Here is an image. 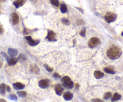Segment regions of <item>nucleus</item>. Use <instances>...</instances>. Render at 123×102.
Instances as JSON below:
<instances>
[{
	"label": "nucleus",
	"instance_id": "16",
	"mask_svg": "<svg viewBox=\"0 0 123 102\" xmlns=\"http://www.w3.org/2000/svg\"><path fill=\"white\" fill-rule=\"evenodd\" d=\"M6 91V85L5 84H1L0 85V94L5 96Z\"/></svg>",
	"mask_w": 123,
	"mask_h": 102
},
{
	"label": "nucleus",
	"instance_id": "17",
	"mask_svg": "<svg viewBox=\"0 0 123 102\" xmlns=\"http://www.w3.org/2000/svg\"><path fill=\"white\" fill-rule=\"evenodd\" d=\"M94 76H95V78L97 79H101V78H102L103 77L104 75H105L103 73L100 71H95L94 73Z\"/></svg>",
	"mask_w": 123,
	"mask_h": 102
},
{
	"label": "nucleus",
	"instance_id": "26",
	"mask_svg": "<svg viewBox=\"0 0 123 102\" xmlns=\"http://www.w3.org/2000/svg\"><path fill=\"white\" fill-rule=\"evenodd\" d=\"M44 67H45V69L47 71H49V72H51V71H53V68L50 67L48 66L47 64H44Z\"/></svg>",
	"mask_w": 123,
	"mask_h": 102
},
{
	"label": "nucleus",
	"instance_id": "24",
	"mask_svg": "<svg viewBox=\"0 0 123 102\" xmlns=\"http://www.w3.org/2000/svg\"><path fill=\"white\" fill-rule=\"evenodd\" d=\"M51 3L56 7L59 6V1L58 0H50Z\"/></svg>",
	"mask_w": 123,
	"mask_h": 102
},
{
	"label": "nucleus",
	"instance_id": "10",
	"mask_svg": "<svg viewBox=\"0 0 123 102\" xmlns=\"http://www.w3.org/2000/svg\"><path fill=\"white\" fill-rule=\"evenodd\" d=\"M26 0H16L15 1L13 2V5H15L16 9H18L20 7L22 6L25 3Z\"/></svg>",
	"mask_w": 123,
	"mask_h": 102
},
{
	"label": "nucleus",
	"instance_id": "33",
	"mask_svg": "<svg viewBox=\"0 0 123 102\" xmlns=\"http://www.w3.org/2000/svg\"><path fill=\"white\" fill-rule=\"evenodd\" d=\"M10 90H11V89H10V86H8V85H6V90H7V91L8 92H10Z\"/></svg>",
	"mask_w": 123,
	"mask_h": 102
},
{
	"label": "nucleus",
	"instance_id": "15",
	"mask_svg": "<svg viewBox=\"0 0 123 102\" xmlns=\"http://www.w3.org/2000/svg\"><path fill=\"white\" fill-rule=\"evenodd\" d=\"M18 61V58H10V59H9V60L7 61V64L8 65H10V66H13V65H15V64L17 63Z\"/></svg>",
	"mask_w": 123,
	"mask_h": 102
},
{
	"label": "nucleus",
	"instance_id": "20",
	"mask_svg": "<svg viewBox=\"0 0 123 102\" xmlns=\"http://www.w3.org/2000/svg\"><path fill=\"white\" fill-rule=\"evenodd\" d=\"M60 11L62 13H65L67 11V7L65 4H62L60 7Z\"/></svg>",
	"mask_w": 123,
	"mask_h": 102
},
{
	"label": "nucleus",
	"instance_id": "22",
	"mask_svg": "<svg viewBox=\"0 0 123 102\" xmlns=\"http://www.w3.org/2000/svg\"><path fill=\"white\" fill-rule=\"evenodd\" d=\"M17 94L21 97H25L27 96V92L25 91H18Z\"/></svg>",
	"mask_w": 123,
	"mask_h": 102
},
{
	"label": "nucleus",
	"instance_id": "18",
	"mask_svg": "<svg viewBox=\"0 0 123 102\" xmlns=\"http://www.w3.org/2000/svg\"><path fill=\"white\" fill-rule=\"evenodd\" d=\"M104 70L106 73L109 74H111V75H115V71L114 70V69L112 67H105L104 69Z\"/></svg>",
	"mask_w": 123,
	"mask_h": 102
},
{
	"label": "nucleus",
	"instance_id": "27",
	"mask_svg": "<svg viewBox=\"0 0 123 102\" xmlns=\"http://www.w3.org/2000/svg\"><path fill=\"white\" fill-rule=\"evenodd\" d=\"M62 22H63V23H64V24L66 25H69L70 24V22H69V21L65 18L62 19Z\"/></svg>",
	"mask_w": 123,
	"mask_h": 102
},
{
	"label": "nucleus",
	"instance_id": "9",
	"mask_svg": "<svg viewBox=\"0 0 123 102\" xmlns=\"http://www.w3.org/2000/svg\"><path fill=\"white\" fill-rule=\"evenodd\" d=\"M30 70L31 73L34 74H39L40 73V69L36 64H32L30 65Z\"/></svg>",
	"mask_w": 123,
	"mask_h": 102
},
{
	"label": "nucleus",
	"instance_id": "34",
	"mask_svg": "<svg viewBox=\"0 0 123 102\" xmlns=\"http://www.w3.org/2000/svg\"><path fill=\"white\" fill-rule=\"evenodd\" d=\"M76 9H78V10H80V11H81V13H83V10H82V9H79V8H78V7H76Z\"/></svg>",
	"mask_w": 123,
	"mask_h": 102
},
{
	"label": "nucleus",
	"instance_id": "14",
	"mask_svg": "<svg viewBox=\"0 0 123 102\" xmlns=\"http://www.w3.org/2000/svg\"><path fill=\"white\" fill-rule=\"evenodd\" d=\"M73 94L71 92H66L65 93L63 94V98L65 100L69 101L73 98Z\"/></svg>",
	"mask_w": 123,
	"mask_h": 102
},
{
	"label": "nucleus",
	"instance_id": "29",
	"mask_svg": "<svg viewBox=\"0 0 123 102\" xmlns=\"http://www.w3.org/2000/svg\"><path fill=\"white\" fill-rule=\"evenodd\" d=\"M1 55H3V57H4V58H5L6 59L7 61L9 59V56H8L5 53V52H1Z\"/></svg>",
	"mask_w": 123,
	"mask_h": 102
},
{
	"label": "nucleus",
	"instance_id": "13",
	"mask_svg": "<svg viewBox=\"0 0 123 102\" xmlns=\"http://www.w3.org/2000/svg\"><path fill=\"white\" fill-rule=\"evenodd\" d=\"M13 87L15 90H19L24 88L25 85L20 82H16L13 84Z\"/></svg>",
	"mask_w": 123,
	"mask_h": 102
},
{
	"label": "nucleus",
	"instance_id": "31",
	"mask_svg": "<svg viewBox=\"0 0 123 102\" xmlns=\"http://www.w3.org/2000/svg\"><path fill=\"white\" fill-rule=\"evenodd\" d=\"M3 32H4V30H3V27H2L1 25H0V34H3Z\"/></svg>",
	"mask_w": 123,
	"mask_h": 102
},
{
	"label": "nucleus",
	"instance_id": "5",
	"mask_svg": "<svg viewBox=\"0 0 123 102\" xmlns=\"http://www.w3.org/2000/svg\"><path fill=\"white\" fill-rule=\"evenodd\" d=\"M50 82L49 79H42L39 82V86L41 88H47L49 86Z\"/></svg>",
	"mask_w": 123,
	"mask_h": 102
},
{
	"label": "nucleus",
	"instance_id": "37",
	"mask_svg": "<svg viewBox=\"0 0 123 102\" xmlns=\"http://www.w3.org/2000/svg\"><path fill=\"white\" fill-rule=\"evenodd\" d=\"M4 1V0H0V3H1V2Z\"/></svg>",
	"mask_w": 123,
	"mask_h": 102
},
{
	"label": "nucleus",
	"instance_id": "19",
	"mask_svg": "<svg viewBox=\"0 0 123 102\" xmlns=\"http://www.w3.org/2000/svg\"><path fill=\"white\" fill-rule=\"evenodd\" d=\"M121 98V95L118 93H115L113 96L112 97V99H111V101L112 102H115V101H118L120 100Z\"/></svg>",
	"mask_w": 123,
	"mask_h": 102
},
{
	"label": "nucleus",
	"instance_id": "28",
	"mask_svg": "<svg viewBox=\"0 0 123 102\" xmlns=\"http://www.w3.org/2000/svg\"><path fill=\"white\" fill-rule=\"evenodd\" d=\"M80 34L81 35V36H82V37H85V34H86V28H83L82 29V30L80 31Z\"/></svg>",
	"mask_w": 123,
	"mask_h": 102
},
{
	"label": "nucleus",
	"instance_id": "8",
	"mask_svg": "<svg viewBox=\"0 0 123 102\" xmlns=\"http://www.w3.org/2000/svg\"><path fill=\"white\" fill-rule=\"evenodd\" d=\"M47 38L49 42H55L57 40L55 38V34L52 31H48Z\"/></svg>",
	"mask_w": 123,
	"mask_h": 102
},
{
	"label": "nucleus",
	"instance_id": "39",
	"mask_svg": "<svg viewBox=\"0 0 123 102\" xmlns=\"http://www.w3.org/2000/svg\"><path fill=\"white\" fill-rule=\"evenodd\" d=\"M121 35H122V36H123V32H122V33H121Z\"/></svg>",
	"mask_w": 123,
	"mask_h": 102
},
{
	"label": "nucleus",
	"instance_id": "2",
	"mask_svg": "<svg viewBox=\"0 0 123 102\" xmlns=\"http://www.w3.org/2000/svg\"><path fill=\"white\" fill-rule=\"evenodd\" d=\"M61 82L63 83V84L66 87L68 88L71 89L74 87V83L71 80L70 78L68 77V76H64L63 78H62Z\"/></svg>",
	"mask_w": 123,
	"mask_h": 102
},
{
	"label": "nucleus",
	"instance_id": "7",
	"mask_svg": "<svg viewBox=\"0 0 123 102\" xmlns=\"http://www.w3.org/2000/svg\"><path fill=\"white\" fill-rule=\"evenodd\" d=\"M11 19L13 25L18 24L19 22V17L16 13H12L11 14Z\"/></svg>",
	"mask_w": 123,
	"mask_h": 102
},
{
	"label": "nucleus",
	"instance_id": "38",
	"mask_svg": "<svg viewBox=\"0 0 123 102\" xmlns=\"http://www.w3.org/2000/svg\"><path fill=\"white\" fill-rule=\"evenodd\" d=\"M1 65H2V64H1V63L0 62V68H1Z\"/></svg>",
	"mask_w": 123,
	"mask_h": 102
},
{
	"label": "nucleus",
	"instance_id": "23",
	"mask_svg": "<svg viewBox=\"0 0 123 102\" xmlns=\"http://www.w3.org/2000/svg\"><path fill=\"white\" fill-rule=\"evenodd\" d=\"M18 59L20 61H25L26 59L25 55L24 54H21L19 55Z\"/></svg>",
	"mask_w": 123,
	"mask_h": 102
},
{
	"label": "nucleus",
	"instance_id": "6",
	"mask_svg": "<svg viewBox=\"0 0 123 102\" xmlns=\"http://www.w3.org/2000/svg\"><path fill=\"white\" fill-rule=\"evenodd\" d=\"M25 38L27 40V43H28V44H29L30 46H36L37 44H38L40 42L39 40H33L30 36H26V37H25Z\"/></svg>",
	"mask_w": 123,
	"mask_h": 102
},
{
	"label": "nucleus",
	"instance_id": "25",
	"mask_svg": "<svg viewBox=\"0 0 123 102\" xmlns=\"http://www.w3.org/2000/svg\"><path fill=\"white\" fill-rule=\"evenodd\" d=\"M9 99L12 100H17L18 97L15 94H10L9 96Z\"/></svg>",
	"mask_w": 123,
	"mask_h": 102
},
{
	"label": "nucleus",
	"instance_id": "35",
	"mask_svg": "<svg viewBox=\"0 0 123 102\" xmlns=\"http://www.w3.org/2000/svg\"><path fill=\"white\" fill-rule=\"evenodd\" d=\"M75 87H76L77 89H79V84H77L76 85H75Z\"/></svg>",
	"mask_w": 123,
	"mask_h": 102
},
{
	"label": "nucleus",
	"instance_id": "1",
	"mask_svg": "<svg viewBox=\"0 0 123 102\" xmlns=\"http://www.w3.org/2000/svg\"><path fill=\"white\" fill-rule=\"evenodd\" d=\"M121 49L117 46H112L107 52V57L111 59H118L121 57Z\"/></svg>",
	"mask_w": 123,
	"mask_h": 102
},
{
	"label": "nucleus",
	"instance_id": "4",
	"mask_svg": "<svg viewBox=\"0 0 123 102\" xmlns=\"http://www.w3.org/2000/svg\"><path fill=\"white\" fill-rule=\"evenodd\" d=\"M117 18V15L113 13L108 12L106 13V15L105 16V19L107 23H111V22H114L116 21Z\"/></svg>",
	"mask_w": 123,
	"mask_h": 102
},
{
	"label": "nucleus",
	"instance_id": "3",
	"mask_svg": "<svg viewBox=\"0 0 123 102\" xmlns=\"http://www.w3.org/2000/svg\"><path fill=\"white\" fill-rule=\"evenodd\" d=\"M101 43V41L97 37H92L89 40L88 46L91 48H94L95 47L100 45Z\"/></svg>",
	"mask_w": 123,
	"mask_h": 102
},
{
	"label": "nucleus",
	"instance_id": "30",
	"mask_svg": "<svg viewBox=\"0 0 123 102\" xmlns=\"http://www.w3.org/2000/svg\"><path fill=\"white\" fill-rule=\"evenodd\" d=\"M53 76H54L55 79H59V78H61V76H60V75H59V74L57 73H55L54 74V75H53Z\"/></svg>",
	"mask_w": 123,
	"mask_h": 102
},
{
	"label": "nucleus",
	"instance_id": "12",
	"mask_svg": "<svg viewBox=\"0 0 123 102\" xmlns=\"http://www.w3.org/2000/svg\"><path fill=\"white\" fill-rule=\"evenodd\" d=\"M8 54L11 57H15L18 55V50L13 48H9L8 49Z\"/></svg>",
	"mask_w": 123,
	"mask_h": 102
},
{
	"label": "nucleus",
	"instance_id": "21",
	"mask_svg": "<svg viewBox=\"0 0 123 102\" xmlns=\"http://www.w3.org/2000/svg\"><path fill=\"white\" fill-rule=\"evenodd\" d=\"M112 94L111 92H107L103 96V98L105 100H108L112 97Z\"/></svg>",
	"mask_w": 123,
	"mask_h": 102
},
{
	"label": "nucleus",
	"instance_id": "36",
	"mask_svg": "<svg viewBox=\"0 0 123 102\" xmlns=\"http://www.w3.org/2000/svg\"><path fill=\"white\" fill-rule=\"evenodd\" d=\"M0 102H6V101L4 100H3V99H1V100H0Z\"/></svg>",
	"mask_w": 123,
	"mask_h": 102
},
{
	"label": "nucleus",
	"instance_id": "32",
	"mask_svg": "<svg viewBox=\"0 0 123 102\" xmlns=\"http://www.w3.org/2000/svg\"><path fill=\"white\" fill-rule=\"evenodd\" d=\"M91 102H103V101L100 99H93L91 100Z\"/></svg>",
	"mask_w": 123,
	"mask_h": 102
},
{
	"label": "nucleus",
	"instance_id": "11",
	"mask_svg": "<svg viewBox=\"0 0 123 102\" xmlns=\"http://www.w3.org/2000/svg\"><path fill=\"white\" fill-rule=\"evenodd\" d=\"M54 90H55V93H56L58 96H61L62 93V92H63V87H62L61 85H59V84L55 85V88H54Z\"/></svg>",
	"mask_w": 123,
	"mask_h": 102
},
{
	"label": "nucleus",
	"instance_id": "40",
	"mask_svg": "<svg viewBox=\"0 0 123 102\" xmlns=\"http://www.w3.org/2000/svg\"><path fill=\"white\" fill-rule=\"evenodd\" d=\"M0 13H1V12H0Z\"/></svg>",
	"mask_w": 123,
	"mask_h": 102
}]
</instances>
